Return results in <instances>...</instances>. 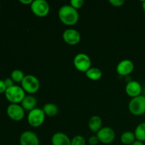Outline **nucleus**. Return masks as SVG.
<instances>
[{"mask_svg": "<svg viewBox=\"0 0 145 145\" xmlns=\"http://www.w3.org/2000/svg\"><path fill=\"white\" fill-rule=\"evenodd\" d=\"M7 89V88L6 86L5 83H4V81L0 79V93H5Z\"/></svg>", "mask_w": 145, "mask_h": 145, "instance_id": "nucleus-27", "label": "nucleus"}, {"mask_svg": "<svg viewBox=\"0 0 145 145\" xmlns=\"http://www.w3.org/2000/svg\"><path fill=\"white\" fill-rule=\"evenodd\" d=\"M120 141L125 145H132L136 141L135 133L130 131H126L120 136Z\"/></svg>", "mask_w": 145, "mask_h": 145, "instance_id": "nucleus-17", "label": "nucleus"}, {"mask_svg": "<svg viewBox=\"0 0 145 145\" xmlns=\"http://www.w3.org/2000/svg\"><path fill=\"white\" fill-rule=\"evenodd\" d=\"M0 8H1V6H0Z\"/></svg>", "mask_w": 145, "mask_h": 145, "instance_id": "nucleus-31", "label": "nucleus"}, {"mask_svg": "<svg viewBox=\"0 0 145 145\" xmlns=\"http://www.w3.org/2000/svg\"><path fill=\"white\" fill-rule=\"evenodd\" d=\"M21 103L24 110L30 112L33 109L36 108L37 99L32 95H28V96H25Z\"/></svg>", "mask_w": 145, "mask_h": 145, "instance_id": "nucleus-15", "label": "nucleus"}, {"mask_svg": "<svg viewBox=\"0 0 145 145\" xmlns=\"http://www.w3.org/2000/svg\"><path fill=\"white\" fill-rule=\"evenodd\" d=\"M8 118L14 121H21L25 116V110L19 104L11 103L7 108Z\"/></svg>", "mask_w": 145, "mask_h": 145, "instance_id": "nucleus-8", "label": "nucleus"}, {"mask_svg": "<svg viewBox=\"0 0 145 145\" xmlns=\"http://www.w3.org/2000/svg\"><path fill=\"white\" fill-rule=\"evenodd\" d=\"M42 109L45 113V116H50V117L55 116L59 111L57 106L52 103H46V104L44 105Z\"/></svg>", "mask_w": 145, "mask_h": 145, "instance_id": "nucleus-18", "label": "nucleus"}, {"mask_svg": "<svg viewBox=\"0 0 145 145\" xmlns=\"http://www.w3.org/2000/svg\"><path fill=\"white\" fill-rule=\"evenodd\" d=\"M102 119L99 116H93L89 120V128L93 133H97L102 128Z\"/></svg>", "mask_w": 145, "mask_h": 145, "instance_id": "nucleus-16", "label": "nucleus"}, {"mask_svg": "<svg viewBox=\"0 0 145 145\" xmlns=\"http://www.w3.org/2000/svg\"><path fill=\"white\" fill-rule=\"evenodd\" d=\"M142 8L145 12V0L144 1H142Z\"/></svg>", "mask_w": 145, "mask_h": 145, "instance_id": "nucleus-30", "label": "nucleus"}, {"mask_svg": "<svg viewBox=\"0 0 145 145\" xmlns=\"http://www.w3.org/2000/svg\"><path fill=\"white\" fill-rule=\"evenodd\" d=\"M144 144H145V143H144Z\"/></svg>", "mask_w": 145, "mask_h": 145, "instance_id": "nucleus-32", "label": "nucleus"}, {"mask_svg": "<svg viewBox=\"0 0 145 145\" xmlns=\"http://www.w3.org/2000/svg\"><path fill=\"white\" fill-rule=\"evenodd\" d=\"M99 142H99V138L96 135L91 136L88 140V143L90 145H97L99 144Z\"/></svg>", "mask_w": 145, "mask_h": 145, "instance_id": "nucleus-24", "label": "nucleus"}, {"mask_svg": "<svg viewBox=\"0 0 145 145\" xmlns=\"http://www.w3.org/2000/svg\"><path fill=\"white\" fill-rule=\"evenodd\" d=\"M134 133L136 140L142 142H145V122L140 123L137 126Z\"/></svg>", "mask_w": 145, "mask_h": 145, "instance_id": "nucleus-20", "label": "nucleus"}, {"mask_svg": "<svg viewBox=\"0 0 145 145\" xmlns=\"http://www.w3.org/2000/svg\"><path fill=\"white\" fill-rule=\"evenodd\" d=\"M14 82L11 79V78H7V79L4 80V83H5V85L6 86H7V89L14 86Z\"/></svg>", "mask_w": 145, "mask_h": 145, "instance_id": "nucleus-26", "label": "nucleus"}, {"mask_svg": "<svg viewBox=\"0 0 145 145\" xmlns=\"http://www.w3.org/2000/svg\"><path fill=\"white\" fill-rule=\"evenodd\" d=\"M21 84L24 91L30 94L36 93L40 89L39 80L36 76L32 74L25 75Z\"/></svg>", "mask_w": 145, "mask_h": 145, "instance_id": "nucleus-3", "label": "nucleus"}, {"mask_svg": "<svg viewBox=\"0 0 145 145\" xmlns=\"http://www.w3.org/2000/svg\"><path fill=\"white\" fill-rule=\"evenodd\" d=\"M84 4V1L83 0H71L70 1V5L76 10L78 8H82Z\"/></svg>", "mask_w": 145, "mask_h": 145, "instance_id": "nucleus-23", "label": "nucleus"}, {"mask_svg": "<svg viewBox=\"0 0 145 145\" xmlns=\"http://www.w3.org/2000/svg\"><path fill=\"white\" fill-rule=\"evenodd\" d=\"M32 0H20V2L23 4H25V5H31V4L33 3Z\"/></svg>", "mask_w": 145, "mask_h": 145, "instance_id": "nucleus-28", "label": "nucleus"}, {"mask_svg": "<svg viewBox=\"0 0 145 145\" xmlns=\"http://www.w3.org/2000/svg\"><path fill=\"white\" fill-rule=\"evenodd\" d=\"M45 119V114L42 109L36 108L30 111L28 114L27 120L31 127H38L43 124Z\"/></svg>", "mask_w": 145, "mask_h": 145, "instance_id": "nucleus-5", "label": "nucleus"}, {"mask_svg": "<svg viewBox=\"0 0 145 145\" xmlns=\"http://www.w3.org/2000/svg\"><path fill=\"white\" fill-rule=\"evenodd\" d=\"M5 97L11 103L18 104L21 103L25 96V92L21 86L14 85L11 87L8 88L6 91Z\"/></svg>", "mask_w": 145, "mask_h": 145, "instance_id": "nucleus-2", "label": "nucleus"}, {"mask_svg": "<svg viewBox=\"0 0 145 145\" xmlns=\"http://www.w3.org/2000/svg\"><path fill=\"white\" fill-rule=\"evenodd\" d=\"M58 16L63 24L66 25H74L78 22L79 18V12L69 4L64 5L58 11Z\"/></svg>", "mask_w": 145, "mask_h": 145, "instance_id": "nucleus-1", "label": "nucleus"}, {"mask_svg": "<svg viewBox=\"0 0 145 145\" xmlns=\"http://www.w3.org/2000/svg\"><path fill=\"white\" fill-rule=\"evenodd\" d=\"M24 77H25V75L24 72L20 69H15L11 74V79L16 83H21Z\"/></svg>", "mask_w": 145, "mask_h": 145, "instance_id": "nucleus-21", "label": "nucleus"}, {"mask_svg": "<svg viewBox=\"0 0 145 145\" xmlns=\"http://www.w3.org/2000/svg\"><path fill=\"white\" fill-rule=\"evenodd\" d=\"M62 38L65 42L68 45H75L81 40V34L76 30L69 28L65 30L62 34Z\"/></svg>", "mask_w": 145, "mask_h": 145, "instance_id": "nucleus-10", "label": "nucleus"}, {"mask_svg": "<svg viewBox=\"0 0 145 145\" xmlns=\"http://www.w3.org/2000/svg\"><path fill=\"white\" fill-rule=\"evenodd\" d=\"M135 65L130 59H123L118 64L116 72L121 76H127L134 70Z\"/></svg>", "mask_w": 145, "mask_h": 145, "instance_id": "nucleus-11", "label": "nucleus"}, {"mask_svg": "<svg viewBox=\"0 0 145 145\" xmlns=\"http://www.w3.org/2000/svg\"><path fill=\"white\" fill-rule=\"evenodd\" d=\"M130 113L136 116H140L145 113V96L140 95L133 98L128 105Z\"/></svg>", "mask_w": 145, "mask_h": 145, "instance_id": "nucleus-4", "label": "nucleus"}, {"mask_svg": "<svg viewBox=\"0 0 145 145\" xmlns=\"http://www.w3.org/2000/svg\"><path fill=\"white\" fill-rule=\"evenodd\" d=\"M52 145H71V140L63 133H56L51 138Z\"/></svg>", "mask_w": 145, "mask_h": 145, "instance_id": "nucleus-14", "label": "nucleus"}, {"mask_svg": "<svg viewBox=\"0 0 145 145\" xmlns=\"http://www.w3.org/2000/svg\"><path fill=\"white\" fill-rule=\"evenodd\" d=\"M74 65L78 71L86 73L91 67V60L89 55L85 53H79L74 57Z\"/></svg>", "mask_w": 145, "mask_h": 145, "instance_id": "nucleus-7", "label": "nucleus"}, {"mask_svg": "<svg viewBox=\"0 0 145 145\" xmlns=\"http://www.w3.org/2000/svg\"><path fill=\"white\" fill-rule=\"evenodd\" d=\"M125 91L130 97L135 98L141 95L142 86L137 81L132 80L126 85Z\"/></svg>", "mask_w": 145, "mask_h": 145, "instance_id": "nucleus-13", "label": "nucleus"}, {"mask_svg": "<svg viewBox=\"0 0 145 145\" xmlns=\"http://www.w3.org/2000/svg\"><path fill=\"white\" fill-rule=\"evenodd\" d=\"M31 9L36 16L42 18L49 14L50 8L48 1L45 0H34L31 5Z\"/></svg>", "mask_w": 145, "mask_h": 145, "instance_id": "nucleus-6", "label": "nucleus"}, {"mask_svg": "<svg viewBox=\"0 0 145 145\" xmlns=\"http://www.w3.org/2000/svg\"><path fill=\"white\" fill-rule=\"evenodd\" d=\"M132 145H145V144L144 142H140V141H138V140H136L135 142L134 143H133Z\"/></svg>", "mask_w": 145, "mask_h": 145, "instance_id": "nucleus-29", "label": "nucleus"}, {"mask_svg": "<svg viewBox=\"0 0 145 145\" xmlns=\"http://www.w3.org/2000/svg\"><path fill=\"white\" fill-rule=\"evenodd\" d=\"M109 2L115 7H120L125 4L124 0H110Z\"/></svg>", "mask_w": 145, "mask_h": 145, "instance_id": "nucleus-25", "label": "nucleus"}, {"mask_svg": "<svg viewBox=\"0 0 145 145\" xmlns=\"http://www.w3.org/2000/svg\"><path fill=\"white\" fill-rule=\"evenodd\" d=\"M86 140L82 135H76L71 140V145H86Z\"/></svg>", "mask_w": 145, "mask_h": 145, "instance_id": "nucleus-22", "label": "nucleus"}, {"mask_svg": "<svg viewBox=\"0 0 145 145\" xmlns=\"http://www.w3.org/2000/svg\"><path fill=\"white\" fill-rule=\"evenodd\" d=\"M86 77L92 81H97L101 78L102 72L100 69L97 67H91L85 73Z\"/></svg>", "mask_w": 145, "mask_h": 145, "instance_id": "nucleus-19", "label": "nucleus"}, {"mask_svg": "<svg viewBox=\"0 0 145 145\" xmlns=\"http://www.w3.org/2000/svg\"><path fill=\"white\" fill-rule=\"evenodd\" d=\"M20 145H40V140L35 133L30 130L24 131L19 138Z\"/></svg>", "mask_w": 145, "mask_h": 145, "instance_id": "nucleus-12", "label": "nucleus"}, {"mask_svg": "<svg viewBox=\"0 0 145 145\" xmlns=\"http://www.w3.org/2000/svg\"><path fill=\"white\" fill-rule=\"evenodd\" d=\"M96 136L99 138V142L103 144H110L116 138V133L114 130L110 127H102L97 133Z\"/></svg>", "mask_w": 145, "mask_h": 145, "instance_id": "nucleus-9", "label": "nucleus"}]
</instances>
